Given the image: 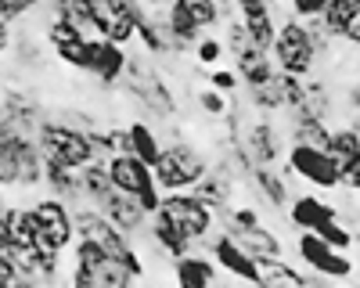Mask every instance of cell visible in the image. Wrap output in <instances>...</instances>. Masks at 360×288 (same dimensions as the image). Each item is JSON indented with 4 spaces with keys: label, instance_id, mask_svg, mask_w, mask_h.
Wrapping results in <instances>:
<instances>
[{
    "label": "cell",
    "instance_id": "cell-1",
    "mask_svg": "<svg viewBox=\"0 0 360 288\" xmlns=\"http://www.w3.org/2000/svg\"><path fill=\"white\" fill-rule=\"evenodd\" d=\"M137 277L119 263L112 252H105L94 238H76L69 249V284L79 288H127Z\"/></svg>",
    "mask_w": 360,
    "mask_h": 288
},
{
    "label": "cell",
    "instance_id": "cell-2",
    "mask_svg": "<svg viewBox=\"0 0 360 288\" xmlns=\"http://www.w3.org/2000/svg\"><path fill=\"white\" fill-rule=\"evenodd\" d=\"M37 144L47 162H62V166H86L90 159H98V148H94V137H90V130L62 119V115H47V119L40 123L37 130Z\"/></svg>",
    "mask_w": 360,
    "mask_h": 288
},
{
    "label": "cell",
    "instance_id": "cell-3",
    "mask_svg": "<svg viewBox=\"0 0 360 288\" xmlns=\"http://www.w3.org/2000/svg\"><path fill=\"white\" fill-rule=\"evenodd\" d=\"M155 181L162 191H191L213 166L209 159L188 140H169L162 144V155L155 159Z\"/></svg>",
    "mask_w": 360,
    "mask_h": 288
},
{
    "label": "cell",
    "instance_id": "cell-4",
    "mask_svg": "<svg viewBox=\"0 0 360 288\" xmlns=\"http://www.w3.org/2000/svg\"><path fill=\"white\" fill-rule=\"evenodd\" d=\"M270 58L281 72H292V76H314L317 69V51H314V40H310V29L303 18L288 15L281 25H278V37H274V47H270Z\"/></svg>",
    "mask_w": 360,
    "mask_h": 288
},
{
    "label": "cell",
    "instance_id": "cell-5",
    "mask_svg": "<svg viewBox=\"0 0 360 288\" xmlns=\"http://www.w3.org/2000/svg\"><path fill=\"white\" fill-rule=\"evenodd\" d=\"M108 173H112V184L119 188V191H127V195H134L141 206L148 209V213H159V206H162V188H159V181H155V169H152V162H144L141 155H134V152H123V155H108Z\"/></svg>",
    "mask_w": 360,
    "mask_h": 288
},
{
    "label": "cell",
    "instance_id": "cell-6",
    "mask_svg": "<svg viewBox=\"0 0 360 288\" xmlns=\"http://www.w3.org/2000/svg\"><path fill=\"white\" fill-rule=\"evenodd\" d=\"M127 94L144 108V112H152L155 119H173L176 115V98L169 91V83L159 69H152L144 62V58H130V65H127Z\"/></svg>",
    "mask_w": 360,
    "mask_h": 288
},
{
    "label": "cell",
    "instance_id": "cell-7",
    "mask_svg": "<svg viewBox=\"0 0 360 288\" xmlns=\"http://www.w3.org/2000/svg\"><path fill=\"white\" fill-rule=\"evenodd\" d=\"M159 216L169 220L191 245L209 242V235H213V220H217V213L209 209L195 191H166L162 206H159Z\"/></svg>",
    "mask_w": 360,
    "mask_h": 288
},
{
    "label": "cell",
    "instance_id": "cell-8",
    "mask_svg": "<svg viewBox=\"0 0 360 288\" xmlns=\"http://www.w3.org/2000/svg\"><path fill=\"white\" fill-rule=\"evenodd\" d=\"M40 33L47 40V51L54 54V62H62L65 69H76V72H86V47H90V33H86V29H79L65 15L47 11Z\"/></svg>",
    "mask_w": 360,
    "mask_h": 288
},
{
    "label": "cell",
    "instance_id": "cell-9",
    "mask_svg": "<svg viewBox=\"0 0 360 288\" xmlns=\"http://www.w3.org/2000/svg\"><path fill=\"white\" fill-rule=\"evenodd\" d=\"M33 213L40 223V249L44 252H69L76 235V216L72 206L65 198H54V195H40L33 202Z\"/></svg>",
    "mask_w": 360,
    "mask_h": 288
},
{
    "label": "cell",
    "instance_id": "cell-10",
    "mask_svg": "<svg viewBox=\"0 0 360 288\" xmlns=\"http://www.w3.org/2000/svg\"><path fill=\"white\" fill-rule=\"evenodd\" d=\"M285 169L292 173V177L307 181L310 188H321V191L342 188V169H339V162L332 159V152L317 148V144H292L288 159H285Z\"/></svg>",
    "mask_w": 360,
    "mask_h": 288
},
{
    "label": "cell",
    "instance_id": "cell-11",
    "mask_svg": "<svg viewBox=\"0 0 360 288\" xmlns=\"http://www.w3.org/2000/svg\"><path fill=\"white\" fill-rule=\"evenodd\" d=\"M295 249H299V259L307 263L310 274H317V277H332V281H346V277H353V259H349L342 249H335L332 242H324L317 230H299Z\"/></svg>",
    "mask_w": 360,
    "mask_h": 288
},
{
    "label": "cell",
    "instance_id": "cell-12",
    "mask_svg": "<svg viewBox=\"0 0 360 288\" xmlns=\"http://www.w3.org/2000/svg\"><path fill=\"white\" fill-rule=\"evenodd\" d=\"M127 65H130V54L123 44H115L101 33L90 37V47H86V72L94 83H101L105 91H112V86H119L127 79Z\"/></svg>",
    "mask_w": 360,
    "mask_h": 288
},
{
    "label": "cell",
    "instance_id": "cell-13",
    "mask_svg": "<svg viewBox=\"0 0 360 288\" xmlns=\"http://www.w3.org/2000/svg\"><path fill=\"white\" fill-rule=\"evenodd\" d=\"M209 256L220 263L224 274H231L238 281H249V284H259V263L234 242V235H227V230L209 238Z\"/></svg>",
    "mask_w": 360,
    "mask_h": 288
},
{
    "label": "cell",
    "instance_id": "cell-14",
    "mask_svg": "<svg viewBox=\"0 0 360 288\" xmlns=\"http://www.w3.org/2000/svg\"><path fill=\"white\" fill-rule=\"evenodd\" d=\"M105 213H108V220L119 227V230H127L130 238H141V235H148V223H152V213H148L141 202L134 198V195H127V191H112L108 198H105V206H101Z\"/></svg>",
    "mask_w": 360,
    "mask_h": 288
},
{
    "label": "cell",
    "instance_id": "cell-15",
    "mask_svg": "<svg viewBox=\"0 0 360 288\" xmlns=\"http://www.w3.org/2000/svg\"><path fill=\"white\" fill-rule=\"evenodd\" d=\"M245 148L252 155L256 166H274L281 159V148H285V140H281V130L274 126V115H263V119L249 123L245 130Z\"/></svg>",
    "mask_w": 360,
    "mask_h": 288
},
{
    "label": "cell",
    "instance_id": "cell-16",
    "mask_svg": "<svg viewBox=\"0 0 360 288\" xmlns=\"http://www.w3.org/2000/svg\"><path fill=\"white\" fill-rule=\"evenodd\" d=\"M234 11H238V18H242V25L249 29L256 47H263V51L274 47L278 22H274V11H270L266 0H234Z\"/></svg>",
    "mask_w": 360,
    "mask_h": 288
},
{
    "label": "cell",
    "instance_id": "cell-17",
    "mask_svg": "<svg viewBox=\"0 0 360 288\" xmlns=\"http://www.w3.org/2000/svg\"><path fill=\"white\" fill-rule=\"evenodd\" d=\"M166 22V33L173 40V54H184V51H195V44L205 37V29L198 25V18L191 15V8L184 4V0H173L169 11L162 15Z\"/></svg>",
    "mask_w": 360,
    "mask_h": 288
},
{
    "label": "cell",
    "instance_id": "cell-18",
    "mask_svg": "<svg viewBox=\"0 0 360 288\" xmlns=\"http://www.w3.org/2000/svg\"><path fill=\"white\" fill-rule=\"evenodd\" d=\"M234 188H238V177H234V173H227L224 166H213V169H209L205 177L191 188V191H195V195H198V198H202L213 213H220V216H224V213L231 209Z\"/></svg>",
    "mask_w": 360,
    "mask_h": 288
},
{
    "label": "cell",
    "instance_id": "cell-19",
    "mask_svg": "<svg viewBox=\"0 0 360 288\" xmlns=\"http://www.w3.org/2000/svg\"><path fill=\"white\" fill-rule=\"evenodd\" d=\"M224 230H227V235H234V242L242 245L252 259L285 256V242H281L270 227H263V223H256V227H234V223H227Z\"/></svg>",
    "mask_w": 360,
    "mask_h": 288
},
{
    "label": "cell",
    "instance_id": "cell-20",
    "mask_svg": "<svg viewBox=\"0 0 360 288\" xmlns=\"http://www.w3.org/2000/svg\"><path fill=\"white\" fill-rule=\"evenodd\" d=\"M217 274H220V263L209 256L184 252L180 259H173V281L184 288H209V284H217Z\"/></svg>",
    "mask_w": 360,
    "mask_h": 288
},
{
    "label": "cell",
    "instance_id": "cell-21",
    "mask_svg": "<svg viewBox=\"0 0 360 288\" xmlns=\"http://www.w3.org/2000/svg\"><path fill=\"white\" fill-rule=\"evenodd\" d=\"M79 188H83V202H90V206H98V209L105 206V198L115 191L105 155H98V159H90L86 166H79Z\"/></svg>",
    "mask_w": 360,
    "mask_h": 288
},
{
    "label": "cell",
    "instance_id": "cell-22",
    "mask_svg": "<svg viewBox=\"0 0 360 288\" xmlns=\"http://www.w3.org/2000/svg\"><path fill=\"white\" fill-rule=\"evenodd\" d=\"M332 216H339V209L328 206L321 195H299V198L288 202V220L299 230H317L324 220H332Z\"/></svg>",
    "mask_w": 360,
    "mask_h": 288
},
{
    "label": "cell",
    "instance_id": "cell-23",
    "mask_svg": "<svg viewBox=\"0 0 360 288\" xmlns=\"http://www.w3.org/2000/svg\"><path fill=\"white\" fill-rule=\"evenodd\" d=\"M328 137H332V126H328V119L314 115L310 108L288 115V140H292V144H317V148H324Z\"/></svg>",
    "mask_w": 360,
    "mask_h": 288
},
{
    "label": "cell",
    "instance_id": "cell-24",
    "mask_svg": "<svg viewBox=\"0 0 360 288\" xmlns=\"http://www.w3.org/2000/svg\"><path fill=\"white\" fill-rule=\"evenodd\" d=\"M44 191L54 195V198H65L69 206L83 198V188H79V169L72 166H62V162H47L44 169Z\"/></svg>",
    "mask_w": 360,
    "mask_h": 288
},
{
    "label": "cell",
    "instance_id": "cell-25",
    "mask_svg": "<svg viewBox=\"0 0 360 288\" xmlns=\"http://www.w3.org/2000/svg\"><path fill=\"white\" fill-rule=\"evenodd\" d=\"M252 188L259 191V198L266 202L270 209H285L292 202V191H288L285 177H281V169H274V166H256L252 169Z\"/></svg>",
    "mask_w": 360,
    "mask_h": 288
},
{
    "label": "cell",
    "instance_id": "cell-26",
    "mask_svg": "<svg viewBox=\"0 0 360 288\" xmlns=\"http://www.w3.org/2000/svg\"><path fill=\"white\" fill-rule=\"evenodd\" d=\"M148 238H152V245L169 259V263H173V259H180L184 252H191V249H195V245H191L184 235H180V230H176L169 220H162L159 213L152 216V223H148Z\"/></svg>",
    "mask_w": 360,
    "mask_h": 288
},
{
    "label": "cell",
    "instance_id": "cell-27",
    "mask_svg": "<svg viewBox=\"0 0 360 288\" xmlns=\"http://www.w3.org/2000/svg\"><path fill=\"white\" fill-rule=\"evenodd\" d=\"M259 263V284H270V288H307L310 277L303 270H295L292 263H285V256H266V259H256Z\"/></svg>",
    "mask_w": 360,
    "mask_h": 288
},
{
    "label": "cell",
    "instance_id": "cell-28",
    "mask_svg": "<svg viewBox=\"0 0 360 288\" xmlns=\"http://www.w3.org/2000/svg\"><path fill=\"white\" fill-rule=\"evenodd\" d=\"M324 148L332 152V159L339 162L342 173H346L349 166H356V162H360V133H356V126H353V123H349V126H335Z\"/></svg>",
    "mask_w": 360,
    "mask_h": 288
},
{
    "label": "cell",
    "instance_id": "cell-29",
    "mask_svg": "<svg viewBox=\"0 0 360 288\" xmlns=\"http://www.w3.org/2000/svg\"><path fill=\"white\" fill-rule=\"evenodd\" d=\"M249 91V105L259 112V115H278L285 112V98H281V72H274L270 79L256 83V86H245Z\"/></svg>",
    "mask_w": 360,
    "mask_h": 288
},
{
    "label": "cell",
    "instance_id": "cell-30",
    "mask_svg": "<svg viewBox=\"0 0 360 288\" xmlns=\"http://www.w3.org/2000/svg\"><path fill=\"white\" fill-rule=\"evenodd\" d=\"M127 130H130V148H134V155H141L144 162H152V166H155V159L162 155V140H159V133L148 126L144 119L127 123Z\"/></svg>",
    "mask_w": 360,
    "mask_h": 288
},
{
    "label": "cell",
    "instance_id": "cell-31",
    "mask_svg": "<svg viewBox=\"0 0 360 288\" xmlns=\"http://www.w3.org/2000/svg\"><path fill=\"white\" fill-rule=\"evenodd\" d=\"M54 15H65L69 22H76L79 29L86 33H94V15H90V4L86 0H47Z\"/></svg>",
    "mask_w": 360,
    "mask_h": 288
},
{
    "label": "cell",
    "instance_id": "cell-32",
    "mask_svg": "<svg viewBox=\"0 0 360 288\" xmlns=\"http://www.w3.org/2000/svg\"><path fill=\"white\" fill-rule=\"evenodd\" d=\"M307 105H310L314 115H321V119H328V115H332V91H328L324 79L307 76Z\"/></svg>",
    "mask_w": 360,
    "mask_h": 288
},
{
    "label": "cell",
    "instance_id": "cell-33",
    "mask_svg": "<svg viewBox=\"0 0 360 288\" xmlns=\"http://www.w3.org/2000/svg\"><path fill=\"white\" fill-rule=\"evenodd\" d=\"M317 235H321L324 242H332L335 249H342V252H349V249H353V242H356V238H353V230H349V227L342 223V216H332V220H324V223L317 227Z\"/></svg>",
    "mask_w": 360,
    "mask_h": 288
},
{
    "label": "cell",
    "instance_id": "cell-34",
    "mask_svg": "<svg viewBox=\"0 0 360 288\" xmlns=\"http://www.w3.org/2000/svg\"><path fill=\"white\" fill-rule=\"evenodd\" d=\"M195 101H198V108H202L205 115H213V119H224L227 108H231V98H227L224 91H217V86H205V91H198Z\"/></svg>",
    "mask_w": 360,
    "mask_h": 288
},
{
    "label": "cell",
    "instance_id": "cell-35",
    "mask_svg": "<svg viewBox=\"0 0 360 288\" xmlns=\"http://www.w3.org/2000/svg\"><path fill=\"white\" fill-rule=\"evenodd\" d=\"M44 8V0H0V22H25L29 15H37Z\"/></svg>",
    "mask_w": 360,
    "mask_h": 288
},
{
    "label": "cell",
    "instance_id": "cell-36",
    "mask_svg": "<svg viewBox=\"0 0 360 288\" xmlns=\"http://www.w3.org/2000/svg\"><path fill=\"white\" fill-rule=\"evenodd\" d=\"M224 51H227L224 40H217V37H202V40L195 44V62H202V65H217L220 58H224Z\"/></svg>",
    "mask_w": 360,
    "mask_h": 288
},
{
    "label": "cell",
    "instance_id": "cell-37",
    "mask_svg": "<svg viewBox=\"0 0 360 288\" xmlns=\"http://www.w3.org/2000/svg\"><path fill=\"white\" fill-rule=\"evenodd\" d=\"M209 86H217V91H224L231 98V94H238V86H245V83L238 76V69H213L209 72Z\"/></svg>",
    "mask_w": 360,
    "mask_h": 288
},
{
    "label": "cell",
    "instance_id": "cell-38",
    "mask_svg": "<svg viewBox=\"0 0 360 288\" xmlns=\"http://www.w3.org/2000/svg\"><path fill=\"white\" fill-rule=\"evenodd\" d=\"M288 4H292V15H295V18L310 22V18H321V15H324L328 0H288Z\"/></svg>",
    "mask_w": 360,
    "mask_h": 288
},
{
    "label": "cell",
    "instance_id": "cell-39",
    "mask_svg": "<svg viewBox=\"0 0 360 288\" xmlns=\"http://www.w3.org/2000/svg\"><path fill=\"white\" fill-rule=\"evenodd\" d=\"M224 216H227V223H234V227H256V223H259V213H256L252 206H231Z\"/></svg>",
    "mask_w": 360,
    "mask_h": 288
},
{
    "label": "cell",
    "instance_id": "cell-40",
    "mask_svg": "<svg viewBox=\"0 0 360 288\" xmlns=\"http://www.w3.org/2000/svg\"><path fill=\"white\" fill-rule=\"evenodd\" d=\"M15 29H11V22H0V62H4V58L15 51Z\"/></svg>",
    "mask_w": 360,
    "mask_h": 288
},
{
    "label": "cell",
    "instance_id": "cell-41",
    "mask_svg": "<svg viewBox=\"0 0 360 288\" xmlns=\"http://www.w3.org/2000/svg\"><path fill=\"white\" fill-rule=\"evenodd\" d=\"M342 188H346V191H356V195H360V162H356V166H349V169L342 173Z\"/></svg>",
    "mask_w": 360,
    "mask_h": 288
},
{
    "label": "cell",
    "instance_id": "cell-42",
    "mask_svg": "<svg viewBox=\"0 0 360 288\" xmlns=\"http://www.w3.org/2000/svg\"><path fill=\"white\" fill-rule=\"evenodd\" d=\"M349 47H360V11L353 15V22H349V29H346V37H342Z\"/></svg>",
    "mask_w": 360,
    "mask_h": 288
},
{
    "label": "cell",
    "instance_id": "cell-43",
    "mask_svg": "<svg viewBox=\"0 0 360 288\" xmlns=\"http://www.w3.org/2000/svg\"><path fill=\"white\" fill-rule=\"evenodd\" d=\"M346 112H349V115H356V112H360V83H353V86H349V94H346Z\"/></svg>",
    "mask_w": 360,
    "mask_h": 288
},
{
    "label": "cell",
    "instance_id": "cell-44",
    "mask_svg": "<svg viewBox=\"0 0 360 288\" xmlns=\"http://www.w3.org/2000/svg\"><path fill=\"white\" fill-rule=\"evenodd\" d=\"M353 126H356V133H360V112L353 115Z\"/></svg>",
    "mask_w": 360,
    "mask_h": 288
},
{
    "label": "cell",
    "instance_id": "cell-45",
    "mask_svg": "<svg viewBox=\"0 0 360 288\" xmlns=\"http://www.w3.org/2000/svg\"><path fill=\"white\" fill-rule=\"evenodd\" d=\"M349 4H356V8H360V0H349Z\"/></svg>",
    "mask_w": 360,
    "mask_h": 288
}]
</instances>
